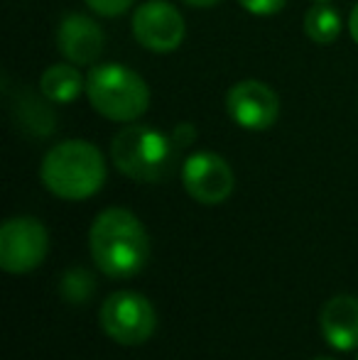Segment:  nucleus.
<instances>
[{
    "label": "nucleus",
    "instance_id": "nucleus-5",
    "mask_svg": "<svg viewBox=\"0 0 358 360\" xmlns=\"http://www.w3.org/2000/svg\"><path fill=\"white\" fill-rule=\"evenodd\" d=\"M101 328L120 346H140L150 341L158 328V314L148 297L130 289H120L101 304Z\"/></svg>",
    "mask_w": 358,
    "mask_h": 360
},
{
    "label": "nucleus",
    "instance_id": "nucleus-20",
    "mask_svg": "<svg viewBox=\"0 0 358 360\" xmlns=\"http://www.w3.org/2000/svg\"><path fill=\"white\" fill-rule=\"evenodd\" d=\"M314 360H334V358H314Z\"/></svg>",
    "mask_w": 358,
    "mask_h": 360
},
{
    "label": "nucleus",
    "instance_id": "nucleus-19",
    "mask_svg": "<svg viewBox=\"0 0 358 360\" xmlns=\"http://www.w3.org/2000/svg\"><path fill=\"white\" fill-rule=\"evenodd\" d=\"M312 3H329V0H312Z\"/></svg>",
    "mask_w": 358,
    "mask_h": 360
},
{
    "label": "nucleus",
    "instance_id": "nucleus-15",
    "mask_svg": "<svg viewBox=\"0 0 358 360\" xmlns=\"http://www.w3.org/2000/svg\"><path fill=\"white\" fill-rule=\"evenodd\" d=\"M238 3H241V8L248 10L250 15H260V18H265V15L280 13V10L287 5V0H238Z\"/></svg>",
    "mask_w": 358,
    "mask_h": 360
},
{
    "label": "nucleus",
    "instance_id": "nucleus-6",
    "mask_svg": "<svg viewBox=\"0 0 358 360\" xmlns=\"http://www.w3.org/2000/svg\"><path fill=\"white\" fill-rule=\"evenodd\" d=\"M49 250L47 228L32 216H15L0 228V267L8 275L37 270Z\"/></svg>",
    "mask_w": 358,
    "mask_h": 360
},
{
    "label": "nucleus",
    "instance_id": "nucleus-12",
    "mask_svg": "<svg viewBox=\"0 0 358 360\" xmlns=\"http://www.w3.org/2000/svg\"><path fill=\"white\" fill-rule=\"evenodd\" d=\"M87 91V79L79 72L77 64L64 62V64H52L47 72L39 79V94L49 103H72L77 101V96Z\"/></svg>",
    "mask_w": 358,
    "mask_h": 360
},
{
    "label": "nucleus",
    "instance_id": "nucleus-10",
    "mask_svg": "<svg viewBox=\"0 0 358 360\" xmlns=\"http://www.w3.org/2000/svg\"><path fill=\"white\" fill-rule=\"evenodd\" d=\"M106 34L94 18L69 13L57 27V49L67 62L77 67H91L101 57Z\"/></svg>",
    "mask_w": 358,
    "mask_h": 360
},
{
    "label": "nucleus",
    "instance_id": "nucleus-18",
    "mask_svg": "<svg viewBox=\"0 0 358 360\" xmlns=\"http://www.w3.org/2000/svg\"><path fill=\"white\" fill-rule=\"evenodd\" d=\"M184 5H191V8H214V5H219L221 0H181Z\"/></svg>",
    "mask_w": 358,
    "mask_h": 360
},
{
    "label": "nucleus",
    "instance_id": "nucleus-16",
    "mask_svg": "<svg viewBox=\"0 0 358 360\" xmlns=\"http://www.w3.org/2000/svg\"><path fill=\"white\" fill-rule=\"evenodd\" d=\"M172 140H174V145H177V147L191 145L196 140V128L191 123H179L177 128H174V133H172Z\"/></svg>",
    "mask_w": 358,
    "mask_h": 360
},
{
    "label": "nucleus",
    "instance_id": "nucleus-1",
    "mask_svg": "<svg viewBox=\"0 0 358 360\" xmlns=\"http://www.w3.org/2000/svg\"><path fill=\"white\" fill-rule=\"evenodd\" d=\"M94 265L113 280H128L143 272L150 260V236L143 221L128 209L101 211L89 231Z\"/></svg>",
    "mask_w": 358,
    "mask_h": 360
},
{
    "label": "nucleus",
    "instance_id": "nucleus-4",
    "mask_svg": "<svg viewBox=\"0 0 358 360\" xmlns=\"http://www.w3.org/2000/svg\"><path fill=\"white\" fill-rule=\"evenodd\" d=\"M174 140L160 130L148 125H128L110 143V160L128 179L153 184L170 174L174 165Z\"/></svg>",
    "mask_w": 358,
    "mask_h": 360
},
{
    "label": "nucleus",
    "instance_id": "nucleus-17",
    "mask_svg": "<svg viewBox=\"0 0 358 360\" xmlns=\"http://www.w3.org/2000/svg\"><path fill=\"white\" fill-rule=\"evenodd\" d=\"M349 32H351V37H354V42L358 44V3L354 5V10H351V15H349Z\"/></svg>",
    "mask_w": 358,
    "mask_h": 360
},
{
    "label": "nucleus",
    "instance_id": "nucleus-13",
    "mask_svg": "<svg viewBox=\"0 0 358 360\" xmlns=\"http://www.w3.org/2000/svg\"><path fill=\"white\" fill-rule=\"evenodd\" d=\"M305 34L314 44H334L341 34V15L326 3H314L305 13Z\"/></svg>",
    "mask_w": 358,
    "mask_h": 360
},
{
    "label": "nucleus",
    "instance_id": "nucleus-14",
    "mask_svg": "<svg viewBox=\"0 0 358 360\" xmlns=\"http://www.w3.org/2000/svg\"><path fill=\"white\" fill-rule=\"evenodd\" d=\"M84 3H87L96 15H101V18H118V15H123L135 0H84Z\"/></svg>",
    "mask_w": 358,
    "mask_h": 360
},
{
    "label": "nucleus",
    "instance_id": "nucleus-2",
    "mask_svg": "<svg viewBox=\"0 0 358 360\" xmlns=\"http://www.w3.org/2000/svg\"><path fill=\"white\" fill-rule=\"evenodd\" d=\"M39 179L59 199L84 201L103 186L106 160L98 147L87 140H64L44 155Z\"/></svg>",
    "mask_w": 358,
    "mask_h": 360
},
{
    "label": "nucleus",
    "instance_id": "nucleus-7",
    "mask_svg": "<svg viewBox=\"0 0 358 360\" xmlns=\"http://www.w3.org/2000/svg\"><path fill=\"white\" fill-rule=\"evenodd\" d=\"M181 184L196 204L216 206L234 194L236 174L216 152H194L181 165Z\"/></svg>",
    "mask_w": 358,
    "mask_h": 360
},
{
    "label": "nucleus",
    "instance_id": "nucleus-3",
    "mask_svg": "<svg viewBox=\"0 0 358 360\" xmlns=\"http://www.w3.org/2000/svg\"><path fill=\"white\" fill-rule=\"evenodd\" d=\"M91 108L113 123H133L150 108V89L140 74L120 64H98L87 76Z\"/></svg>",
    "mask_w": 358,
    "mask_h": 360
},
{
    "label": "nucleus",
    "instance_id": "nucleus-11",
    "mask_svg": "<svg viewBox=\"0 0 358 360\" xmlns=\"http://www.w3.org/2000/svg\"><path fill=\"white\" fill-rule=\"evenodd\" d=\"M319 326L326 343L336 351L358 348V297L339 294L321 307Z\"/></svg>",
    "mask_w": 358,
    "mask_h": 360
},
{
    "label": "nucleus",
    "instance_id": "nucleus-9",
    "mask_svg": "<svg viewBox=\"0 0 358 360\" xmlns=\"http://www.w3.org/2000/svg\"><path fill=\"white\" fill-rule=\"evenodd\" d=\"M226 110L236 125H241L243 130L260 133V130H268L270 125H275L277 115H280V101L268 84L258 79H245L229 89Z\"/></svg>",
    "mask_w": 358,
    "mask_h": 360
},
{
    "label": "nucleus",
    "instance_id": "nucleus-8",
    "mask_svg": "<svg viewBox=\"0 0 358 360\" xmlns=\"http://www.w3.org/2000/svg\"><path fill=\"white\" fill-rule=\"evenodd\" d=\"M133 37L140 47L155 54L174 52L184 42L186 25L184 18L167 0H148L133 15Z\"/></svg>",
    "mask_w": 358,
    "mask_h": 360
}]
</instances>
